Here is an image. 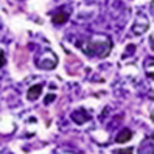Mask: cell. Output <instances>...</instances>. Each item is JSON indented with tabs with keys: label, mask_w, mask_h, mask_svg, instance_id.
I'll return each instance as SVG.
<instances>
[{
	"label": "cell",
	"mask_w": 154,
	"mask_h": 154,
	"mask_svg": "<svg viewBox=\"0 0 154 154\" xmlns=\"http://www.w3.org/2000/svg\"><path fill=\"white\" fill-rule=\"evenodd\" d=\"M131 137H132V131L126 128V129H123L119 135H117V142H119V143H125V142L131 140Z\"/></svg>",
	"instance_id": "6da1fadb"
},
{
	"label": "cell",
	"mask_w": 154,
	"mask_h": 154,
	"mask_svg": "<svg viewBox=\"0 0 154 154\" xmlns=\"http://www.w3.org/2000/svg\"><path fill=\"white\" fill-rule=\"evenodd\" d=\"M41 90H42V86H39V84L30 87V90H28V100H36L41 95Z\"/></svg>",
	"instance_id": "7a4b0ae2"
},
{
	"label": "cell",
	"mask_w": 154,
	"mask_h": 154,
	"mask_svg": "<svg viewBox=\"0 0 154 154\" xmlns=\"http://www.w3.org/2000/svg\"><path fill=\"white\" fill-rule=\"evenodd\" d=\"M67 19H69V14L61 11V13L53 16V23H64V22H67Z\"/></svg>",
	"instance_id": "3957f363"
},
{
	"label": "cell",
	"mask_w": 154,
	"mask_h": 154,
	"mask_svg": "<svg viewBox=\"0 0 154 154\" xmlns=\"http://www.w3.org/2000/svg\"><path fill=\"white\" fill-rule=\"evenodd\" d=\"M117 154H132V149L131 148H126V149H120V151H115Z\"/></svg>",
	"instance_id": "277c9868"
},
{
	"label": "cell",
	"mask_w": 154,
	"mask_h": 154,
	"mask_svg": "<svg viewBox=\"0 0 154 154\" xmlns=\"http://www.w3.org/2000/svg\"><path fill=\"white\" fill-rule=\"evenodd\" d=\"M5 64V55H3V51L0 50V67H2Z\"/></svg>",
	"instance_id": "5b68a950"
}]
</instances>
